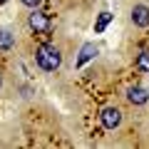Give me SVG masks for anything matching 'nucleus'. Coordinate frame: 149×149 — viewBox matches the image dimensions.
Masks as SVG:
<instances>
[{
    "instance_id": "f257e3e1",
    "label": "nucleus",
    "mask_w": 149,
    "mask_h": 149,
    "mask_svg": "<svg viewBox=\"0 0 149 149\" xmlns=\"http://www.w3.org/2000/svg\"><path fill=\"white\" fill-rule=\"evenodd\" d=\"M35 62L42 72H57L62 67V50L52 42H42L35 47Z\"/></svg>"
},
{
    "instance_id": "f03ea898",
    "label": "nucleus",
    "mask_w": 149,
    "mask_h": 149,
    "mask_svg": "<svg viewBox=\"0 0 149 149\" xmlns=\"http://www.w3.org/2000/svg\"><path fill=\"white\" fill-rule=\"evenodd\" d=\"M100 122H102V127H104L107 132H114V129L122 127L124 114H122V109H119V107L107 104V107H102V109H100Z\"/></svg>"
},
{
    "instance_id": "7ed1b4c3",
    "label": "nucleus",
    "mask_w": 149,
    "mask_h": 149,
    "mask_svg": "<svg viewBox=\"0 0 149 149\" xmlns=\"http://www.w3.org/2000/svg\"><path fill=\"white\" fill-rule=\"evenodd\" d=\"M27 27H30L35 35H42V32L50 30V15L42 10H37V8H32V13L27 15Z\"/></svg>"
},
{
    "instance_id": "20e7f679",
    "label": "nucleus",
    "mask_w": 149,
    "mask_h": 149,
    "mask_svg": "<svg viewBox=\"0 0 149 149\" xmlns=\"http://www.w3.org/2000/svg\"><path fill=\"white\" fill-rule=\"evenodd\" d=\"M129 20H132L134 27L147 30V27H149V5H144V3L132 5V10H129Z\"/></svg>"
},
{
    "instance_id": "39448f33",
    "label": "nucleus",
    "mask_w": 149,
    "mask_h": 149,
    "mask_svg": "<svg viewBox=\"0 0 149 149\" xmlns=\"http://www.w3.org/2000/svg\"><path fill=\"white\" fill-rule=\"evenodd\" d=\"M127 102L132 107H144L149 102V90H147V87H142V85H132L127 90Z\"/></svg>"
},
{
    "instance_id": "423d86ee",
    "label": "nucleus",
    "mask_w": 149,
    "mask_h": 149,
    "mask_svg": "<svg viewBox=\"0 0 149 149\" xmlns=\"http://www.w3.org/2000/svg\"><path fill=\"white\" fill-rule=\"evenodd\" d=\"M97 52H100V50H97L95 42H85V45H82V50H80V55H77V60H74V67H77V70L85 67L90 60L97 57Z\"/></svg>"
},
{
    "instance_id": "0eeeda50",
    "label": "nucleus",
    "mask_w": 149,
    "mask_h": 149,
    "mask_svg": "<svg viewBox=\"0 0 149 149\" xmlns=\"http://www.w3.org/2000/svg\"><path fill=\"white\" fill-rule=\"evenodd\" d=\"M15 45H17L15 32L10 27H0V52H10V50H15Z\"/></svg>"
},
{
    "instance_id": "6e6552de",
    "label": "nucleus",
    "mask_w": 149,
    "mask_h": 149,
    "mask_svg": "<svg viewBox=\"0 0 149 149\" xmlns=\"http://www.w3.org/2000/svg\"><path fill=\"white\" fill-rule=\"evenodd\" d=\"M134 67H137L139 72H144V74L149 72V50H142V52L134 57Z\"/></svg>"
},
{
    "instance_id": "1a4fd4ad",
    "label": "nucleus",
    "mask_w": 149,
    "mask_h": 149,
    "mask_svg": "<svg viewBox=\"0 0 149 149\" xmlns=\"http://www.w3.org/2000/svg\"><path fill=\"white\" fill-rule=\"evenodd\" d=\"M109 20H112V13H100V17H97V22H95V32L97 35H102V32L107 30V25H109Z\"/></svg>"
},
{
    "instance_id": "9d476101",
    "label": "nucleus",
    "mask_w": 149,
    "mask_h": 149,
    "mask_svg": "<svg viewBox=\"0 0 149 149\" xmlns=\"http://www.w3.org/2000/svg\"><path fill=\"white\" fill-rule=\"evenodd\" d=\"M20 3H22L25 8H30V10H32V8H40V5H42V0H20Z\"/></svg>"
},
{
    "instance_id": "9b49d317",
    "label": "nucleus",
    "mask_w": 149,
    "mask_h": 149,
    "mask_svg": "<svg viewBox=\"0 0 149 149\" xmlns=\"http://www.w3.org/2000/svg\"><path fill=\"white\" fill-rule=\"evenodd\" d=\"M0 90H3V72H0Z\"/></svg>"
},
{
    "instance_id": "f8f14e48",
    "label": "nucleus",
    "mask_w": 149,
    "mask_h": 149,
    "mask_svg": "<svg viewBox=\"0 0 149 149\" xmlns=\"http://www.w3.org/2000/svg\"><path fill=\"white\" fill-rule=\"evenodd\" d=\"M5 3H8V0H0V5H5Z\"/></svg>"
}]
</instances>
